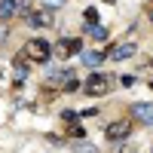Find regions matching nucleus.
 Returning <instances> with one entry per match:
<instances>
[{
	"label": "nucleus",
	"mask_w": 153,
	"mask_h": 153,
	"mask_svg": "<svg viewBox=\"0 0 153 153\" xmlns=\"http://www.w3.org/2000/svg\"><path fill=\"white\" fill-rule=\"evenodd\" d=\"M28 55L37 61V65H46L49 55H52V46H49L46 40H40V37H34V40L28 43Z\"/></svg>",
	"instance_id": "nucleus-1"
},
{
	"label": "nucleus",
	"mask_w": 153,
	"mask_h": 153,
	"mask_svg": "<svg viewBox=\"0 0 153 153\" xmlns=\"http://www.w3.org/2000/svg\"><path fill=\"white\" fill-rule=\"evenodd\" d=\"M129 132H132V120H117L104 129L107 141H123V138H129Z\"/></svg>",
	"instance_id": "nucleus-2"
},
{
	"label": "nucleus",
	"mask_w": 153,
	"mask_h": 153,
	"mask_svg": "<svg viewBox=\"0 0 153 153\" xmlns=\"http://www.w3.org/2000/svg\"><path fill=\"white\" fill-rule=\"evenodd\" d=\"M83 92H89V95H104L107 92V76L104 74H92L83 83Z\"/></svg>",
	"instance_id": "nucleus-3"
},
{
	"label": "nucleus",
	"mask_w": 153,
	"mask_h": 153,
	"mask_svg": "<svg viewBox=\"0 0 153 153\" xmlns=\"http://www.w3.org/2000/svg\"><path fill=\"white\" fill-rule=\"evenodd\" d=\"M55 52H58V58L80 55V52H83V40H76V37H68V40H61V43L55 46Z\"/></svg>",
	"instance_id": "nucleus-4"
},
{
	"label": "nucleus",
	"mask_w": 153,
	"mask_h": 153,
	"mask_svg": "<svg viewBox=\"0 0 153 153\" xmlns=\"http://www.w3.org/2000/svg\"><path fill=\"white\" fill-rule=\"evenodd\" d=\"M113 61H123V58H129V55H135V43L132 40H126V43H120V46H113L110 52H107Z\"/></svg>",
	"instance_id": "nucleus-5"
},
{
	"label": "nucleus",
	"mask_w": 153,
	"mask_h": 153,
	"mask_svg": "<svg viewBox=\"0 0 153 153\" xmlns=\"http://www.w3.org/2000/svg\"><path fill=\"white\" fill-rule=\"evenodd\" d=\"M132 117H138L141 123H147V126H153V104H132Z\"/></svg>",
	"instance_id": "nucleus-6"
},
{
	"label": "nucleus",
	"mask_w": 153,
	"mask_h": 153,
	"mask_svg": "<svg viewBox=\"0 0 153 153\" xmlns=\"http://www.w3.org/2000/svg\"><path fill=\"white\" fill-rule=\"evenodd\" d=\"M80 61H83V65H89V68H98V65H104V55H101V52H89V49H83V52H80Z\"/></svg>",
	"instance_id": "nucleus-7"
},
{
	"label": "nucleus",
	"mask_w": 153,
	"mask_h": 153,
	"mask_svg": "<svg viewBox=\"0 0 153 153\" xmlns=\"http://www.w3.org/2000/svg\"><path fill=\"white\" fill-rule=\"evenodd\" d=\"M16 9H19L16 0H0V19H3V22H9L12 16H16Z\"/></svg>",
	"instance_id": "nucleus-8"
},
{
	"label": "nucleus",
	"mask_w": 153,
	"mask_h": 153,
	"mask_svg": "<svg viewBox=\"0 0 153 153\" xmlns=\"http://www.w3.org/2000/svg\"><path fill=\"white\" fill-rule=\"evenodd\" d=\"M28 22L37 25V28H46V25H52V19H49V9H46V12H28Z\"/></svg>",
	"instance_id": "nucleus-9"
},
{
	"label": "nucleus",
	"mask_w": 153,
	"mask_h": 153,
	"mask_svg": "<svg viewBox=\"0 0 153 153\" xmlns=\"http://www.w3.org/2000/svg\"><path fill=\"white\" fill-rule=\"evenodd\" d=\"M83 16H86V25H89V28H95V25H98V9H86Z\"/></svg>",
	"instance_id": "nucleus-10"
},
{
	"label": "nucleus",
	"mask_w": 153,
	"mask_h": 153,
	"mask_svg": "<svg viewBox=\"0 0 153 153\" xmlns=\"http://www.w3.org/2000/svg\"><path fill=\"white\" fill-rule=\"evenodd\" d=\"M89 34H92L95 40H107V28H101V25H95V28H89Z\"/></svg>",
	"instance_id": "nucleus-11"
},
{
	"label": "nucleus",
	"mask_w": 153,
	"mask_h": 153,
	"mask_svg": "<svg viewBox=\"0 0 153 153\" xmlns=\"http://www.w3.org/2000/svg\"><path fill=\"white\" fill-rule=\"evenodd\" d=\"M16 74H19V80H22V76H28V61H25V58L16 61Z\"/></svg>",
	"instance_id": "nucleus-12"
},
{
	"label": "nucleus",
	"mask_w": 153,
	"mask_h": 153,
	"mask_svg": "<svg viewBox=\"0 0 153 153\" xmlns=\"http://www.w3.org/2000/svg\"><path fill=\"white\" fill-rule=\"evenodd\" d=\"M76 153H98L92 144H86V141H80V144H76Z\"/></svg>",
	"instance_id": "nucleus-13"
},
{
	"label": "nucleus",
	"mask_w": 153,
	"mask_h": 153,
	"mask_svg": "<svg viewBox=\"0 0 153 153\" xmlns=\"http://www.w3.org/2000/svg\"><path fill=\"white\" fill-rule=\"evenodd\" d=\"M76 89H80V83H76V80H68V83H65V89H61V92H76Z\"/></svg>",
	"instance_id": "nucleus-14"
},
{
	"label": "nucleus",
	"mask_w": 153,
	"mask_h": 153,
	"mask_svg": "<svg viewBox=\"0 0 153 153\" xmlns=\"http://www.w3.org/2000/svg\"><path fill=\"white\" fill-rule=\"evenodd\" d=\"M120 83H123V86H132V83H135V74H126V76H123Z\"/></svg>",
	"instance_id": "nucleus-15"
},
{
	"label": "nucleus",
	"mask_w": 153,
	"mask_h": 153,
	"mask_svg": "<svg viewBox=\"0 0 153 153\" xmlns=\"http://www.w3.org/2000/svg\"><path fill=\"white\" fill-rule=\"evenodd\" d=\"M61 117H65L68 123H74V120H76V110H65V113H61Z\"/></svg>",
	"instance_id": "nucleus-16"
},
{
	"label": "nucleus",
	"mask_w": 153,
	"mask_h": 153,
	"mask_svg": "<svg viewBox=\"0 0 153 153\" xmlns=\"http://www.w3.org/2000/svg\"><path fill=\"white\" fill-rule=\"evenodd\" d=\"M107 3H113V0H107Z\"/></svg>",
	"instance_id": "nucleus-17"
},
{
	"label": "nucleus",
	"mask_w": 153,
	"mask_h": 153,
	"mask_svg": "<svg viewBox=\"0 0 153 153\" xmlns=\"http://www.w3.org/2000/svg\"><path fill=\"white\" fill-rule=\"evenodd\" d=\"M150 68H153V61H150Z\"/></svg>",
	"instance_id": "nucleus-18"
},
{
	"label": "nucleus",
	"mask_w": 153,
	"mask_h": 153,
	"mask_svg": "<svg viewBox=\"0 0 153 153\" xmlns=\"http://www.w3.org/2000/svg\"><path fill=\"white\" fill-rule=\"evenodd\" d=\"M150 19H153V16H150Z\"/></svg>",
	"instance_id": "nucleus-19"
}]
</instances>
